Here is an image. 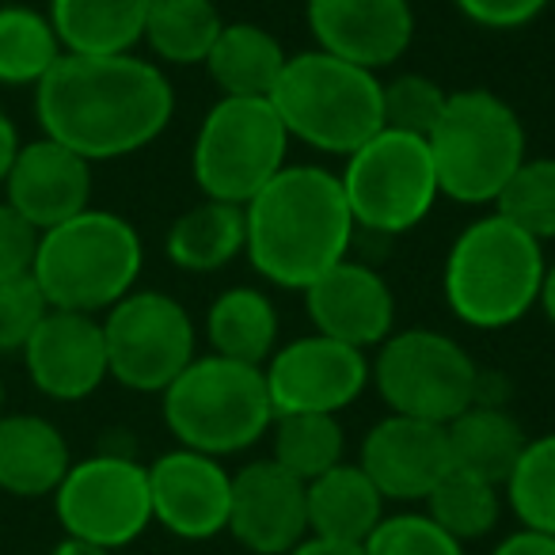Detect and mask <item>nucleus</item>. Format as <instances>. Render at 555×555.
Here are the masks:
<instances>
[{"mask_svg": "<svg viewBox=\"0 0 555 555\" xmlns=\"http://www.w3.org/2000/svg\"><path fill=\"white\" fill-rule=\"evenodd\" d=\"M42 138L88 164L122 160L149 149L176 115V88L156 62L133 54H62L35 88Z\"/></svg>", "mask_w": 555, "mask_h": 555, "instance_id": "f257e3e1", "label": "nucleus"}, {"mask_svg": "<svg viewBox=\"0 0 555 555\" xmlns=\"http://www.w3.org/2000/svg\"><path fill=\"white\" fill-rule=\"evenodd\" d=\"M244 224L251 267L297 294L347 259L358 232L339 176L317 164H286L244 206Z\"/></svg>", "mask_w": 555, "mask_h": 555, "instance_id": "f03ea898", "label": "nucleus"}, {"mask_svg": "<svg viewBox=\"0 0 555 555\" xmlns=\"http://www.w3.org/2000/svg\"><path fill=\"white\" fill-rule=\"evenodd\" d=\"M544 244L506 217H476L446 255V305L461 324L502 332L537 309L544 286Z\"/></svg>", "mask_w": 555, "mask_h": 555, "instance_id": "7ed1b4c3", "label": "nucleus"}, {"mask_svg": "<svg viewBox=\"0 0 555 555\" xmlns=\"http://www.w3.org/2000/svg\"><path fill=\"white\" fill-rule=\"evenodd\" d=\"M141 267V232L122 214L88 206L73 221L42 232L31 278L50 309L100 317L133 294Z\"/></svg>", "mask_w": 555, "mask_h": 555, "instance_id": "20e7f679", "label": "nucleus"}, {"mask_svg": "<svg viewBox=\"0 0 555 555\" xmlns=\"http://www.w3.org/2000/svg\"><path fill=\"white\" fill-rule=\"evenodd\" d=\"M289 141H305L327 156H350L385 130L377 73L332 57L324 50L294 54L270 92Z\"/></svg>", "mask_w": 555, "mask_h": 555, "instance_id": "39448f33", "label": "nucleus"}, {"mask_svg": "<svg viewBox=\"0 0 555 555\" xmlns=\"http://www.w3.org/2000/svg\"><path fill=\"white\" fill-rule=\"evenodd\" d=\"M164 423L179 449L206 456H236L262 441L274 426V403L259 365L232 362L221 354L194 358L164 388Z\"/></svg>", "mask_w": 555, "mask_h": 555, "instance_id": "423d86ee", "label": "nucleus"}, {"mask_svg": "<svg viewBox=\"0 0 555 555\" xmlns=\"http://www.w3.org/2000/svg\"><path fill=\"white\" fill-rule=\"evenodd\" d=\"M426 145L438 171V191L464 206H494L514 171L529 160L517 111L487 88L449 92Z\"/></svg>", "mask_w": 555, "mask_h": 555, "instance_id": "0eeeda50", "label": "nucleus"}, {"mask_svg": "<svg viewBox=\"0 0 555 555\" xmlns=\"http://www.w3.org/2000/svg\"><path fill=\"white\" fill-rule=\"evenodd\" d=\"M286 149L289 133L270 100L221 95L194 138V183L206 198L247 206L286 168Z\"/></svg>", "mask_w": 555, "mask_h": 555, "instance_id": "6e6552de", "label": "nucleus"}, {"mask_svg": "<svg viewBox=\"0 0 555 555\" xmlns=\"http://www.w3.org/2000/svg\"><path fill=\"white\" fill-rule=\"evenodd\" d=\"M370 370L388 415L438 426H449L476 403L483 377L461 343L430 327L392 332L377 347V362H370Z\"/></svg>", "mask_w": 555, "mask_h": 555, "instance_id": "1a4fd4ad", "label": "nucleus"}, {"mask_svg": "<svg viewBox=\"0 0 555 555\" xmlns=\"http://www.w3.org/2000/svg\"><path fill=\"white\" fill-rule=\"evenodd\" d=\"M358 229L400 236L423 224L438 202V171L426 138L380 130L347 156L339 176Z\"/></svg>", "mask_w": 555, "mask_h": 555, "instance_id": "9d476101", "label": "nucleus"}, {"mask_svg": "<svg viewBox=\"0 0 555 555\" xmlns=\"http://www.w3.org/2000/svg\"><path fill=\"white\" fill-rule=\"evenodd\" d=\"M107 370L122 388L164 392L194 362V320L176 297L133 289L103 312Z\"/></svg>", "mask_w": 555, "mask_h": 555, "instance_id": "9b49d317", "label": "nucleus"}, {"mask_svg": "<svg viewBox=\"0 0 555 555\" xmlns=\"http://www.w3.org/2000/svg\"><path fill=\"white\" fill-rule=\"evenodd\" d=\"M65 537L88 540L107 552L126 547L153 525L149 468L126 453H95L65 472L54 491Z\"/></svg>", "mask_w": 555, "mask_h": 555, "instance_id": "f8f14e48", "label": "nucleus"}, {"mask_svg": "<svg viewBox=\"0 0 555 555\" xmlns=\"http://www.w3.org/2000/svg\"><path fill=\"white\" fill-rule=\"evenodd\" d=\"M274 415H339L370 388L365 350L312 332L278 347L262 365Z\"/></svg>", "mask_w": 555, "mask_h": 555, "instance_id": "ddd939ff", "label": "nucleus"}, {"mask_svg": "<svg viewBox=\"0 0 555 555\" xmlns=\"http://www.w3.org/2000/svg\"><path fill=\"white\" fill-rule=\"evenodd\" d=\"M229 532L251 555H286L309 537V499L305 483L282 464L251 461L232 472Z\"/></svg>", "mask_w": 555, "mask_h": 555, "instance_id": "4468645a", "label": "nucleus"}, {"mask_svg": "<svg viewBox=\"0 0 555 555\" xmlns=\"http://www.w3.org/2000/svg\"><path fill=\"white\" fill-rule=\"evenodd\" d=\"M153 521L179 540H214L229 529L232 472L217 456L171 449L149 464Z\"/></svg>", "mask_w": 555, "mask_h": 555, "instance_id": "2eb2a0df", "label": "nucleus"}, {"mask_svg": "<svg viewBox=\"0 0 555 555\" xmlns=\"http://www.w3.org/2000/svg\"><path fill=\"white\" fill-rule=\"evenodd\" d=\"M305 16L317 50L370 73L396 65L415 39L408 0H309Z\"/></svg>", "mask_w": 555, "mask_h": 555, "instance_id": "dca6fc26", "label": "nucleus"}, {"mask_svg": "<svg viewBox=\"0 0 555 555\" xmlns=\"http://www.w3.org/2000/svg\"><path fill=\"white\" fill-rule=\"evenodd\" d=\"M24 365L31 385L57 403H77L100 392L111 377L103 324L85 312L50 309L24 347Z\"/></svg>", "mask_w": 555, "mask_h": 555, "instance_id": "f3484780", "label": "nucleus"}, {"mask_svg": "<svg viewBox=\"0 0 555 555\" xmlns=\"http://www.w3.org/2000/svg\"><path fill=\"white\" fill-rule=\"evenodd\" d=\"M358 468L373 479L385 502H426V494L453 468L446 426L385 415L365 434Z\"/></svg>", "mask_w": 555, "mask_h": 555, "instance_id": "a211bd4d", "label": "nucleus"}, {"mask_svg": "<svg viewBox=\"0 0 555 555\" xmlns=\"http://www.w3.org/2000/svg\"><path fill=\"white\" fill-rule=\"evenodd\" d=\"M305 312L327 339L370 350L396 332V297L373 267L354 259L335 262L305 289Z\"/></svg>", "mask_w": 555, "mask_h": 555, "instance_id": "6ab92c4d", "label": "nucleus"}, {"mask_svg": "<svg viewBox=\"0 0 555 555\" xmlns=\"http://www.w3.org/2000/svg\"><path fill=\"white\" fill-rule=\"evenodd\" d=\"M4 202L39 232L73 221L92 206V164L50 138L27 141L4 179Z\"/></svg>", "mask_w": 555, "mask_h": 555, "instance_id": "aec40b11", "label": "nucleus"}, {"mask_svg": "<svg viewBox=\"0 0 555 555\" xmlns=\"http://www.w3.org/2000/svg\"><path fill=\"white\" fill-rule=\"evenodd\" d=\"M73 468L69 441L42 415H0V491L42 499Z\"/></svg>", "mask_w": 555, "mask_h": 555, "instance_id": "412c9836", "label": "nucleus"}, {"mask_svg": "<svg viewBox=\"0 0 555 555\" xmlns=\"http://www.w3.org/2000/svg\"><path fill=\"white\" fill-rule=\"evenodd\" d=\"M50 24L65 54H133L145 35L149 0H50Z\"/></svg>", "mask_w": 555, "mask_h": 555, "instance_id": "4be33fe9", "label": "nucleus"}, {"mask_svg": "<svg viewBox=\"0 0 555 555\" xmlns=\"http://www.w3.org/2000/svg\"><path fill=\"white\" fill-rule=\"evenodd\" d=\"M305 499H309V537L339 540V544H365L385 517V494L358 464L347 461L305 483Z\"/></svg>", "mask_w": 555, "mask_h": 555, "instance_id": "5701e85b", "label": "nucleus"}, {"mask_svg": "<svg viewBox=\"0 0 555 555\" xmlns=\"http://www.w3.org/2000/svg\"><path fill=\"white\" fill-rule=\"evenodd\" d=\"M446 438L453 468L472 472L494 487L506 483L517 456L529 446L521 423L502 403H472L446 426Z\"/></svg>", "mask_w": 555, "mask_h": 555, "instance_id": "b1692460", "label": "nucleus"}, {"mask_svg": "<svg viewBox=\"0 0 555 555\" xmlns=\"http://www.w3.org/2000/svg\"><path fill=\"white\" fill-rule=\"evenodd\" d=\"M286 50L267 27L259 24H224L214 50L206 57V69L221 95L236 100H270L278 77L286 69Z\"/></svg>", "mask_w": 555, "mask_h": 555, "instance_id": "393cba45", "label": "nucleus"}, {"mask_svg": "<svg viewBox=\"0 0 555 555\" xmlns=\"http://www.w3.org/2000/svg\"><path fill=\"white\" fill-rule=\"evenodd\" d=\"M206 339L214 354L244 365H267L278 350V309L267 294L251 286H232L209 305Z\"/></svg>", "mask_w": 555, "mask_h": 555, "instance_id": "a878e982", "label": "nucleus"}, {"mask_svg": "<svg viewBox=\"0 0 555 555\" xmlns=\"http://www.w3.org/2000/svg\"><path fill=\"white\" fill-rule=\"evenodd\" d=\"M244 240H247L244 206L206 198L176 217L164 247H168V259L179 270L214 274V270H221L224 262H232L244 251Z\"/></svg>", "mask_w": 555, "mask_h": 555, "instance_id": "bb28decb", "label": "nucleus"}, {"mask_svg": "<svg viewBox=\"0 0 555 555\" xmlns=\"http://www.w3.org/2000/svg\"><path fill=\"white\" fill-rule=\"evenodd\" d=\"M221 27L214 0H149L141 42L164 65H206Z\"/></svg>", "mask_w": 555, "mask_h": 555, "instance_id": "cd10ccee", "label": "nucleus"}, {"mask_svg": "<svg viewBox=\"0 0 555 555\" xmlns=\"http://www.w3.org/2000/svg\"><path fill=\"white\" fill-rule=\"evenodd\" d=\"M62 54L65 50L47 12L0 4V85L39 88Z\"/></svg>", "mask_w": 555, "mask_h": 555, "instance_id": "c85d7f7f", "label": "nucleus"}, {"mask_svg": "<svg viewBox=\"0 0 555 555\" xmlns=\"http://www.w3.org/2000/svg\"><path fill=\"white\" fill-rule=\"evenodd\" d=\"M347 453V434L339 415H278L270 426V461L282 464L289 476L312 483Z\"/></svg>", "mask_w": 555, "mask_h": 555, "instance_id": "c756f323", "label": "nucleus"}, {"mask_svg": "<svg viewBox=\"0 0 555 555\" xmlns=\"http://www.w3.org/2000/svg\"><path fill=\"white\" fill-rule=\"evenodd\" d=\"M502 487L472 476V472L449 468L441 483L426 494V514L441 525L453 540H483L502 517Z\"/></svg>", "mask_w": 555, "mask_h": 555, "instance_id": "7c9ffc66", "label": "nucleus"}, {"mask_svg": "<svg viewBox=\"0 0 555 555\" xmlns=\"http://www.w3.org/2000/svg\"><path fill=\"white\" fill-rule=\"evenodd\" d=\"M502 491L521 529L555 537V434L529 438Z\"/></svg>", "mask_w": 555, "mask_h": 555, "instance_id": "2f4dec72", "label": "nucleus"}, {"mask_svg": "<svg viewBox=\"0 0 555 555\" xmlns=\"http://www.w3.org/2000/svg\"><path fill=\"white\" fill-rule=\"evenodd\" d=\"M494 214L506 217L532 240H555V160L552 156H529L506 191L494 202Z\"/></svg>", "mask_w": 555, "mask_h": 555, "instance_id": "473e14b6", "label": "nucleus"}, {"mask_svg": "<svg viewBox=\"0 0 555 555\" xmlns=\"http://www.w3.org/2000/svg\"><path fill=\"white\" fill-rule=\"evenodd\" d=\"M446 103H449V92L438 85V80L423 77V73H403V77L380 85V115H385V130L430 138V130L438 126Z\"/></svg>", "mask_w": 555, "mask_h": 555, "instance_id": "72a5a7b5", "label": "nucleus"}, {"mask_svg": "<svg viewBox=\"0 0 555 555\" xmlns=\"http://www.w3.org/2000/svg\"><path fill=\"white\" fill-rule=\"evenodd\" d=\"M365 555H464V544L453 540L430 514H385L362 544Z\"/></svg>", "mask_w": 555, "mask_h": 555, "instance_id": "f704fd0d", "label": "nucleus"}, {"mask_svg": "<svg viewBox=\"0 0 555 555\" xmlns=\"http://www.w3.org/2000/svg\"><path fill=\"white\" fill-rule=\"evenodd\" d=\"M50 312L39 282L31 274L24 278H0V354H24L27 339L42 317Z\"/></svg>", "mask_w": 555, "mask_h": 555, "instance_id": "c9c22d12", "label": "nucleus"}, {"mask_svg": "<svg viewBox=\"0 0 555 555\" xmlns=\"http://www.w3.org/2000/svg\"><path fill=\"white\" fill-rule=\"evenodd\" d=\"M42 232L24 214L0 202V278H24L35 270Z\"/></svg>", "mask_w": 555, "mask_h": 555, "instance_id": "e433bc0d", "label": "nucleus"}, {"mask_svg": "<svg viewBox=\"0 0 555 555\" xmlns=\"http://www.w3.org/2000/svg\"><path fill=\"white\" fill-rule=\"evenodd\" d=\"M453 4L468 24L483 31H517L547 9V0H453Z\"/></svg>", "mask_w": 555, "mask_h": 555, "instance_id": "4c0bfd02", "label": "nucleus"}, {"mask_svg": "<svg viewBox=\"0 0 555 555\" xmlns=\"http://www.w3.org/2000/svg\"><path fill=\"white\" fill-rule=\"evenodd\" d=\"M491 555H555V537L532 529H517L494 544Z\"/></svg>", "mask_w": 555, "mask_h": 555, "instance_id": "58836bf2", "label": "nucleus"}, {"mask_svg": "<svg viewBox=\"0 0 555 555\" xmlns=\"http://www.w3.org/2000/svg\"><path fill=\"white\" fill-rule=\"evenodd\" d=\"M20 133H16V126H12V118L0 111V186H4V179H9V168H12V160H16V153H20Z\"/></svg>", "mask_w": 555, "mask_h": 555, "instance_id": "ea45409f", "label": "nucleus"}, {"mask_svg": "<svg viewBox=\"0 0 555 555\" xmlns=\"http://www.w3.org/2000/svg\"><path fill=\"white\" fill-rule=\"evenodd\" d=\"M286 555H365L362 544H339V540H324V537H305L294 552Z\"/></svg>", "mask_w": 555, "mask_h": 555, "instance_id": "a19ab883", "label": "nucleus"}, {"mask_svg": "<svg viewBox=\"0 0 555 555\" xmlns=\"http://www.w3.org/2000/svg\"><path fill=\"white\" fill-rule=\"evenodd\" d=\"M540 309H544V317H547V324L555 327V262H547V270H544V286H540Z\"/></svg>", "mask_w": 555, "mask_h": 555, "instance_id": "79ce46f5", "label": "nucleus"}, {"mask_svg": "<svg viewBox=\"0 0 555 555\" xmlns=\"http://www.w3.org/2000/svg\"><path fill=\"white\" fill-rule=\"evenodd\" d=\"M50 555H111V552H107V547H100V544H88V540L65 537Z\"/></svg>", "mask_w": 555, "mask_h": 555, "instance_id": "37998d69", "label": "nucleus"}, {"mask_svg": "<svg viewBox=\"0 0 555 555\" xmlns=\"http://www.w3.org/2000/svg\"><path fill=\"white\" fill-rule=\"evenodd\" d=\"M0 415H4V377H0Z\"/></svg>", "mask_w": 555, "mask_h": 555, "instance_id": "c03bdc74", "label": "nucleus"}]
</instances>
